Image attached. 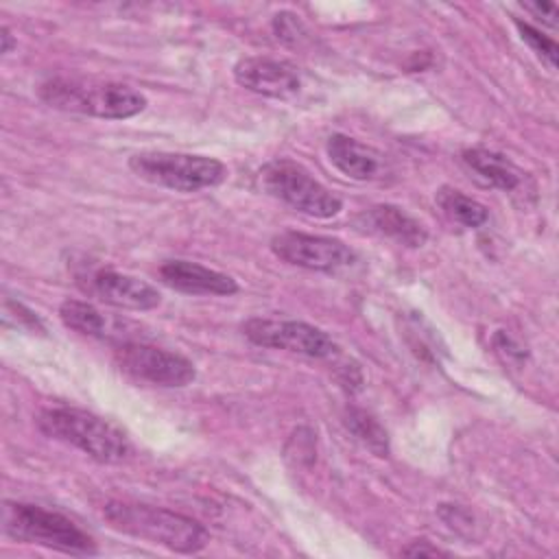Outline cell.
I'll use <instances>...</instances> for the list:
<instances>
[{
	"label": "cell",
	"instance_id": "6da1fadb",
	"mask_svg": "<svg viewBox=\"0 0 559 559\" xmlns=\"http://www.w3.org/2000/svg\"><path fill=\"white\" fill-rule=\"evenodd\" d=\"M100 513L114 531L164 546L173 552L194 555L210 542V533L201 522L164 507L107 500Z\"/></svg>",
	"mask_w": 559,
	"mask_h": 559
},
{
	"label": "cell",
	"instance_id": "7a4b0ae2",
	"mask_svg": "<svg viewBox=\"0 0 559 559\" xmlns=\"http://www.w3.org/2000/svg\"><path fill=\"white\" fill-rule=\"evenodd\" d=\"M37 94L52 109L105 120L133 118L146 107V96L140 90L114 81L55 76L44 81Z\"/></svg>",
	"mask_w": 559,
	"mask_h": 559
},
{
	"label": "cell",
	"instance_id": "3957f363",
	"mask_svg": "<svg viewBox=\"0 0 559 559\" xmlns=\"http://www.w3.org/2000/svg\"><path fill=\"white\" fill-rule=\"evenodd\" d=\"M37 428L48 439L68 443L98 463H122L131 454L129 437L111 421L72 406L44 408L37 415Z\"/></svg>",
	"mask_w": 559,
	"mask_h": 559
},
{
	"label": "cell",
	"instance_id": "277c9868",
	"mask_svg": "<svg viewBox=\"0 0 559 559\" xmlns=\"http://www.w3.org/2000/svg\"><path fill=\"white\" fill-rule=\"evenodd\" d=\"M4 533L22 544H37L68 555H94V539L68 515L28 502H4Z\"/></svg>",
	"mask_w": 559,
	"mask_h": 559
},
{
	"label": "cell",
	"instance_id": "5b68a950",
	"mask_svg": "<svg viewBox=\"0 0 559 559\" xmlns=\"http://www.w3.org/2000/svg\"><path fill=\"white\" fill-rule=\"evenodd\" d=\"M129 168L140 179L175 192H199L205 188H216L227 179V166L221 159L190 153H135L129 159Z\"/></svg>",
	"mask_w": 559,
	"mask_h": 559
},
{
	"label": "cell",
	"instance_id": "8992f818",
	"mask_svg": "<svg viewBox=\"0 0 559 559\" xmlns=\"http://www.w3.org/2000/svg\"><path fill=\"white\" fill-rule=\"evenodd\" d=\"M258 183L269 197L314 218H332L343 207L338 194L317 181L301 164L286 157L266 162L258 170Z\"/></svg>",
	"mask_w": 559,
	"mask_h": 559
},
{
	"label": "cell",
	"instance_id": "52a82bcc",
	"mask_svg": "<svg viewBox=\"0 0 559 559\" xmlns=\"http://www.w3.org/2000/svg\"><path fill=\"white\" fill-rule=\"evenodd\" d=\"M114 362L127 378L153 386L179 389L197 378V369L186 356L138 341L118 345Z\"/></svg>",
	"mask_w": 559,
	"mask_h": 559
},
{
	"label": "cell",
	"instance_id": "ba28073f",
	"mask_svg": "<svg viewBox=\"0 0 559 559\" xmlns=\"http://www.w3.org/2000/svg\"><path fill=\"white\" fill-rule=\"evenodd\" d=\"M242 334L258 347L284 349L306 358H330L338 349L328 332L295 319L253 317L242 323Z\"/></svg>",
	"mask_w": 559,
	"mask_h": 559
},
{
	"label": "cell",
	"instance_id": "9c48e42d",
	"mask_svg": "<svg viewBox=\"0 0 559 559\" xmlns=\"http://www.w3.org/2000/svg\"><path fill=\"white\" fill-rule=\"evenodd\" d=\"M271 251L286 264L323 273H334L356 262V253L343 240L293 229L275 234Z\"/></svg>",
	"mask_w": 559,
	"mask_h": 559
},
{
	"label": "cell",
	"instance_id": "30bf717a",
	"mask_svg": "<svg viewBox=\"0 0 559 559\" xmlns=\"http://www.w3.org/2000/svg\"><path fill=\"white\" fill-rule=\"evenodd\" d=\"M234 79L240 87L269 98H290L301 90L297 68L271 57H245L236 61Z\"/></svg>",
	"mask_w": 559,
	"mask_h": 559
},
{
	"label": "cell",
	"instance_id": "8fae6325",
	"mask_svg": "<svg viewBox=\"0 0 559 559\" xmlns=\"http://www.w3.org/2000/svg\"><path fill=\"white\" fill-rule=\"evenodd\" d=\"M83 288L98 301L122 310H151L162 301L159 290L148 282L111 269L92 271Z\"/></svg>",
	"mask_w": 559,
	"mask_h": 559
},
{
	"label": "cell",
	"instance_id": "7c38bea8",
	"mask_svg": "<svg viewBox=\"0 0 559 559\" xmlns=\"http://www.w3.org/2000/svg\"><path fill=\"white\" fill-rule=\"evenodd\" d=\"M325 153L338 173L356 181L380 179L386 173V159L378 148L345 133H332L325 142Z\"/></svg>",
	"mask_w": 559,
	"mask_h": 559
},
{
	"label": "cell",
	"instance_id": "4fadbf2b",
	"mask_svg": "<svg viewBox=\"0 0 559 559\" xmlns=\"http://www.w3.org/2000/svg\"><path fill=\"white\" fill-rule=\"evenodd\" d=\"M159 280L173 290L186 295H234L238 284L231 275L190 260H166L159 266Z\"/></svg>",
	"mask_w": 559,
	"mask_h": 559
},
{
	"label": "cell",
	"instance_id": "5bb4252c",
	"mask_svg": "<svg viewBox=\"0 0 559 559\" xmlns=\"http://www.w3.org/2000/svg\"><path fill=\"white\" fill-rule=\"evenodd\" d=\"M356 225L369 234L393 238L406 247H421L428 240L426 227L397 205L380 203L356 216Z\"/></svg>",
	"mask_w": 559,
	"mask_h": 559
},
{
	"label": "cell",
	"instance_id": "9a60e30c",
	"mask_svg": "<svg viewBox=\"0 0 559 559\" xmlns=\"http://www.w3.org/2000/svg\"><path fill=\"white\" fill-rule=\"evenodd\" d=\"M461 157L472 173H476L485 183L498 190L513 192L524 181V173L502 153L489 148H465Z\"/></svg>",
	"mask_w": 559,
	"mask_h": 559
},
{
	"label": "cell",
	"instance_id": "2e32d148",
	"mask_svg": "<svg viewBox=\"0 0 559 559\" xmlns=\"http://www.w3.org/2000/svg\"><path fill=\"white\" fill-rule=\"evenodd\" d=\"M343 424L354 435V439L360 441L369 452L380 459L389 456V435L371 413L358 406H347L343 413Z\"/></svg>",
	"mask_w": 559,
	"mask_h": 559
},
{
	"label": "cell",
	"instance_id": "e0dca14e",
	"mask_svg": "<svg viewBox=\"0 0 559 559\" xmlns=\"http://www.w3.org/2000/svg\"><path fill=\"white\" fill-rule=\"evenodd\" d=\"M59 319L66 328L92 336V338H105L109 334V321L107 317L94 308L87 301L81 299H66L59 306Z\"/></svg>",
	"mask_w": 559,
	"mask_h": 559
},
{
	"label": "cell",
	"instance_id": "ac0fdd59",
	"mask_svg": "<svg viewBox=\"0 0 559 559\" xmlns=\"http://www.w3.org/2000/svg\"><path fill=\"white\" fill-rule=\"evenodd\" d=\"M437 203L452 221H456L463 227L474 229V227L485 225L487 218H489V212L480 201H476V199H472V197H467L461 190L450 188V186L439 188Z\"/></svg>",
	"mask_w": 559,
	"mask_h": 559
},
{
	"label": "cell",
	"instance_id": "d6986e66",
	"mask_svg": "<svg viewBox=\"0 0 559 559\" xmlns=\"http://www.w3.org/2000/svg\"><path fill=\"white\" fill-rule=\"evenodd\" d=\"M515 26H518V33H520L522 41H526V44L531 46V50H533L550 70H555V68H557V55H559V48H557L555 39H550L548 35H544L539 28L531 26L528 22L515 20Z\"/></svg>",
	"mask_w": 559,
	"mask_h": 559
},
{
	"label": "cell",
	"instance_id": "ffe728a7",
	"mask_svg": "<svg viewBox=\"0 0 559 559\" xmlns=\"http://www.w3.org/2000/svg\"><path fill=\"white\" fill-rule=\"evenodd\" d=\"M273 33L284 44H297L306 35V28H304L299 15H295L290 11H282L273 17Z\"/></svg>",
	"mask_w": 559,
	"mask_h": 559
},
{
	"label": "cell",
	"instance_id": "44dd1931",
	"mask_svg": "<svg viewBox=\"0 0 559 559\" xmlns=\"http://www.w3.org/2000/svg\"><path fill=\"white\" fill-rule=\"evenodd\" d=\"M526 11H531L535 17H539L544 24L555 26L557 24V4L555 2H524Z\"/></svg>",
	"mask_w": 559,
	"mask_h": 559
},
{
	"label": "cell",
	"instance_id": "7402d4cb",
	"mask_svg": "<svg viewBox=\"0 0 559 559\" xmlns=\"http://www.w3.org/2000/svg\"><path fill=\"white\" fill-rule=\"evenodd\" d=\"M402 555H406V557H421V555H428V557H439V555H448L445 550H441V548H437V546H430L426 539H417V542H413L411 546H406L404 550H402Z\"/></svg>",
	"mask_w": 559,
	"mask_h": 559
},
{
	"label": "cell",
	"instance_id": "603a6c76",
	"mask_svg": "<svg viewBox=\"0 0 559 559\" xmlns=\"http://www.w3.org/2000/svg\"><path fill=\"white\" fill-rule=\"evenodd\" d=\"M2 52L7 55V52H11V48L15 46V39H13V35H11V31H9V26H2Z\"/></svg>",
	"mask_w": 559,
	"mask_h": 559
}]
</instances>
